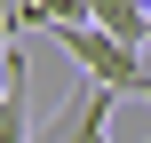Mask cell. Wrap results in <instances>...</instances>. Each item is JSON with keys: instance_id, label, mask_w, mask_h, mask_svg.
Wrapping results in <instances>:
<instances>
[{"instance_id": "1", "label": "cell", "mask_w": 151, "mask_h": 143, "mask_svg": "<svg viewBox=\"0 0 151 143\" xmlns=\"http://www.w3.org/2000/svg\"><path fill=\"white\" fill-rule=\"evenodd\" d=\"M48 32L64 40V56H72L96 88H111V96H143V88H151V56H143V48H127V40H111L104 24L80 16V24H48Z\"/></svg>"}, {"instance_id": "2", "label": "cell", "mask_w": 151, "mask_h": 143, "mask_svg": "<svg viewBox=\"0 0 151 143\" xmlns=\"http://www.w3.org/2000/svg\"><path fill=\"white\" fill-rule=\"evenodd\" d=\"M111 103H119V96L88 80V88H80V96H72V103H64L32 143H111Z\"/></svg>"}, {"instance_id": "3", "label": "cell", "mask_w": 151, "mask_h": 143, "mask_svg": "<svg viewBox=\"0 0 151 143\" xmlns=\"http://www.w3.org/2000/svg\"><path fill=\"white\" fill-rule=\"evenodd\" d=\"M0 143H32V111H24V56L8 48L0 64Z\"/></svg>"}, {"instance_id": "4", "label": "cell", "mask_w": 151, "mask_h": 143, "mask_svg": "<svg viewBox=\"0 0 151 143\" xmlns=\"http://www.w3.org/2000/svg\"><path fill=\"white\" fill-rule=\"evenodd\" d=\"M0 16H8V32H24V24H40V8H24V0H0Z\"/></svg>"}, {"instance_id": "5", "label": "cell", "mask_w": 151, "mask_h": 143, "mask_svg": "<svg viewBox=\"0 0 151 143\" xmlns=\"http://www.w3.org/2000/svg\"><path fill=\"white\" fill-rule=\"evenodd\" d=\"M8 40H16V32H8V16H0V64H8Z\"/></svg>"}]
</instances>
